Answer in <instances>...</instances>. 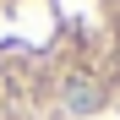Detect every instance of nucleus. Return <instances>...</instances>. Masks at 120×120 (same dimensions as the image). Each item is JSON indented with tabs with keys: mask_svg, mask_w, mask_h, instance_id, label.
Instances as JSON below:
<instances>
[{
	"mask_svg": "<svg viewBox=\"0 0 120 120\" xmlns=\"http://www.w3.org/2000/svg\"><path fill=\"white\" fill-rule=\"evenodd\" d=\"M98 104H104V93H98V82H87V76H71V82L60 87V109H71V115H93Z\"/></svg>",
	"mask_w": 120,
	"mask_h": 120,
	"instance_id": "f257e3e1",
	"label": "nucleus"
}]
</instances>
